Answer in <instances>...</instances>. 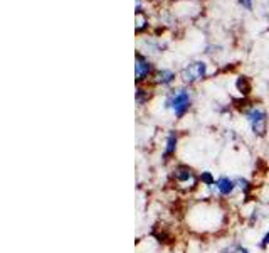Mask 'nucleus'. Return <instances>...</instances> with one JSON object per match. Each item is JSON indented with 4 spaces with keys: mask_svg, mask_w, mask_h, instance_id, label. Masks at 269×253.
Wrapping results in <instances>:
<instances>
[{
    "mask_svg": "<svg viewBox=\"0 0 269 253\" xmlns=\"http://www.w3.org/2000/svg\"><path fill=\"white\" fill-rule=\"evenodd\" d=\"M178 75L170 68H156L152 78L153 88H164V90H172L177 81Z\"/></svg>",
    "mask_w": 269,
    "mask_h": 253,
    "instance_id": "0eeeda50",
    "label": "nucleus"
},
{
    "mask_svg": "<svg viewBox=\"0 0 269 253\" xmlns=\"http://www.w3.org/2000/svg\"><path fill=\"white\" fill-rule=\"evenodd\" d=\"M180 80L182 85L185 86H194L197 83L204 81L208 76V63L202 61V59H196V61H190L187 66L180 71Z\"/></svg>",
    "mask_w": 269,
    "mask_h": 253,
    "instance_id": "39448f33",
    "label": "nucleus"
},
{
    "mask_svg": "<svg viewBox=\"0 0 269 253\" xmlns=\"http://www.w3.org/2000/svg\"><path fill=\"white\" fill-rule=\"evenodd\" d=\"M198 179H200V186H204V189L212 187L217 181V177L210 171H202L200 174H198Z\"/></svg>",
    "mask_w": 269,
    "mask_h": 253,
    "instance_id": "dca6fc26",
    "label": "nucleus"
},
{
    "mask_svg": "<svg viewBox=\"0 0 269 253\" xmlns=\"http://www.w3.org/2000/svg\"><path fill=\"white\" fill-rule=\"evenodd\" d=\"M153 73H155V66L152 63V58L136 51V54H134V81H136V85H146L148 81H152Z\"/></svg>",
    "mask_w": 269,
    "mask_h": 253,
    "instance_id": "423d86ee",
    "label": "nucleus"
},
{
    "mask_svg": "<svg viewBox=\"0 0 269 253\" xmlns=\"http://www.w3.org/2000/svg\"><path fill=\"white\" fill-rule=\"evenodd\" d=\"M236 192H238V184H236L234 177H229V176L217 177V181H216V201L234 197Z\"/></svg>",
    "mask_w": 269,
    "mask_h": 253,
    "instance_id": "6e6552de",
    "label": "nucleus"
},
{
    "mask_svg": "<svg viewBox=\"0 0 269 253\" xmlns=\"http://www.w3.org/2000/svg\"><path fill=\"white\" fill-rule=\"evenodd\" d=\"M259 11H261L264 19L269 22V0H261L259 2Z\"/></svg>",
    "mask_w": 269,
    "mask_h": 253,
    "instance_id": "a211bd4d",
    "label": "nucleus"
},
{
    "mask_svg": "<svg viewBox=\"0 0 269 253\" xmlns=\"http://www.w3.org/2000/svg\"><path fill=\"white\" fill-rule=\"evenodd\" d=\"M236 86H238V90H239L242 95H248L249 91H251V85H249L248 80H246L244 76L238 78V83H236Z\"/></svg>",
    "mask_w": 269,
    "mask_h": 253,
    "instance_id": "f3484780",
    "label": "nucleus"
},
{
    "mask_svg": "<svg viewBox=\"0 0 269 253\" xmlns=\"http://www.w3.org/2000/svg\"><path fill=\"white\" fill-rule=\"evenodd\" d=\"M172 181H174L175 187L178 191L185 192H196L200 187V179H198V174L196 172V169L192 165L187 164H177L174 169H172Z\"/></svg>",
    "mask_w": 269,
    "mask_h": 253,
    "instance_id": "20e7f679",
    "label": "nucleus"
},
{
    "mask_svg": "<svg viewBox=\"0 0 269 253\" xmlns=\"http://www.w3.org/2000/svg\"><path fill=\"white\" fill-rule=\"evenodd\" d=\"M268 216H269V209H264L262 206H254L251 209V213H249L248 223L251 224V226H256V224L262 223Z\"/></svg>",
    "mask_w": 269,
    "mask_h": 253,
    "instance_id": "f8f14e48",
    "label": "nucleus"
},
{
    "mask_svg": "<svg viewBox=\"0 0 269 253\" xmlns=\"http://www.w3.org/2000/svg\"><path fill=\"white\" fill-rule=\"evenodd\" d=\"M238 2L242 9L251 12V11H254V2H256V0H238Z\"/></svg>",
    "mask_w": 269,
    "mask_h": 253,
    "instance_id": "aec40b11",
    "label": "nucleus"
},
{
    "mask_svg": "<svg viewBox=\"0 0 269 253\" xmlns=\"http://www.w3.org/2000/svg\"><path fill=\"white\" fill-rule=\"evenodd\" d=\"M178 132L177 130H168L165 135V142H164V149H162V157H164L165 162H168L175 157L178 149Z\"/></svg>",
    "mask_w": 269,
    "mask_h": 253,
    "instance_id": "9d476101",
    "label": "nucleus"
},
{
    "mask_svg": "<svg viewBox=\"0 0 269 253\" xmlns=\"http://www.w3.org/2000/svg\"><path fill=\"white\" fill-rule=\"evenodd\" d=\"M258 246L261 248V250H266V248L269 246V228L266 229V233H264L262 236H261V240H259Z\"/></svg>",
    "mask_w": 269,
    "mask_h": 253,
    "instance_id": "6ab92c4d",
    "label": "nucleus"
},
{
    "mask_svg": "<svg viewBox=\"0 0 269 253\" xmlns=\"http://www.w3.org/2000/svg\"><path fill=\"white\" fill-rule=\"evenodd\" d=\"M187 224L198 234L217 233L226 224V211L217 201H198L187 211Z\"/></svg>",
    "mask_w": 269,
    "mask_h": 253,
    "instance_id": "f257e3e1",
    "label": "nucleus"
},
{
    "mask_svg": "<svg viewBox=\"0 0 269 253\" xmlns=\"http://www.w3.org/2000/svg\"><path fill=\"white\" fill-rule=\"evenodd\" d=\"M220 253H254V251L249 250L248 246H244L242 243L232 241V243H229V245H226L224 248H222Z\"/></svg>",
    "mask_w": 269,
    "mask_h": 253,
    "instance_id": "2eb2a0df",
    "label": "nucleus"
},
{
    "mask_svg": "<svg viewBox=\"0 0 269 253\" xmlns=\"http://www.w3.org/2000/svg\"><path fill=\"white\" fill-rule=\"evenodd\" d=\"M164 49H165V44L162 43V39L152 38V36H143L140 39V48H138V51L148 58L158 56V54L164 53Z\"/></svg>",
    "mask_w": 269,
    "mask_h": 253,
    "instance_id": "1a4fd4ad",
    "label": "nucleus"
},
{
    "mask_svg": "<svg viewBox=\"0 0 269 253\" xmlns=\"http://www.w3.org/2000/svg\"><path fill=\"white\" fill-rule=\"evenodd\" d=\"M134 22H136V26H134V32H136L138 36H142L143 32H146L148 27H150V19H148V14L146 12L136 14V17H134Z\"/></svg>",
    "mask_w": 269,
    "mask_h": 253,
    "instance_id": "ddd939ff",
    "label": "nucleus"
},
{
    "mask_svg": "<svg viewBox=\"0 0 269 253\" xmlns=\"http://www.w3.org/2000/svg\"><path fill=\"white\" fill-rule=\"evenodd\" d=\"M152 98V90L146 85H136V91H134V101H136V107L143 108L148 105V101Z\"/></svg>",
    "mask_w": 269,
    "mask_h": 253,
    "instance_id": "9b49d317",
    "label": "nucleus"
},
{
    "mask_svg": "<svg viewBox=\"0 0 269 253\" xmlns=\"http://www.w3.org/2000/svg\"><path fill=\"white\" fill-rule=\"evenodd\" d=\"M162 105L165 112H168L175 120H182L194 105V91L190 86L185 85L172 88L165 93Z\"/></svg>",
    "mask_w": 269,
    "mask_h": 253,
    "instance_id": "f03ea898",
    "label": "nucleus"
},
{
    "mask_svg": "<svg viewBox=\"0 0 269 253\" xmlns=\"http://www.w3.org/2000/svg\"><path fill=\"white\" fill-rule=\"evenodd\" d=\"M242 115L246 118L249 130L256 139H264L268 135V127H269V115L268 110L259 103H251L242 110Z\"/></svg>",
    "mask_w": 269,
    "mask_h": 253,
    "instance_id": "7ed1b4c3",
    "label": "nucleus"
},
{
    "mask_svg": "<svg viewBox=\"0 0 269 253\" xmlns=\"http://www.w3.org/2000/svg\"><path fill=\"white\" fill-rule=\"evenodd\" d=\"M236 179V184H238V192H240L242 194V197H246L248 199L249 197V194L252 192V189H254V186H252V182L251 181H248L246 177H234Z\"/></svg>",
    "mask_w": 269,
    "mask_h": 253,
    "instance_id": "4468645a",
    "label": "nucleus"
}]
</instances>
